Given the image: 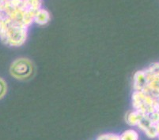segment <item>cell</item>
<instances>
[{"mask_svg":"<svg viewBox=\"0 0 159 140\" xmlns=\"http://www.w3.org/2000/svg\"><path fill=\"white\" fill-rule=\"evenodd\" d=\"M42 8V0H0L1 42L11 47L22 46Z\"/></svg>","mask_w":159,"mask_h":140,"instance_id":"1","label":"cell"},{"mask_svg":"<svg viewBox=\"0 0 159 140\" xmlns=\"http://www.w3.org/2000/svg\"><path fill=\"white\" fill-rule=\"evenodd\" d=\"M35 72V67L32 61L26 57L16 59L10 66L11 76L18 80H27L32 77Z\"/></svg>","mask_w":159,"mask_h":140,"instance_id":"2","label":"cell"},{"mask_svg":"<svg viewBox=\"0 0 159 140\" xmlns=\"http://www.w3.org/2000/svg\"><path fill=\"white\" fill-rule=\"evenodd\" d=\"M50 20H51V15L49 12L46 9L42 8L40 9V11L37 14L35 24H39V25H45L50 21Z\"/></svg>","mask_w":159,"mask_h":140,"instance_id":"3","label":"cell"},{"mask_svg":"<svg viewBox=\"0 0 159 140\" xmlns=\"http://www.w3.org/2000/svg\"><path fill=\"white\" fill-rule=\"evenodd\" d=\"M7 92V84L3 78L0 77V99L4 98Z\"/></svg>","mask_w":159,"mask_h":140,"instance_id":"4","label":"cell"}]
</instances>
